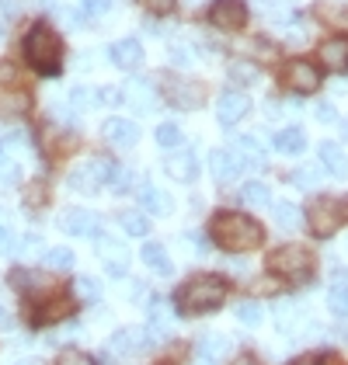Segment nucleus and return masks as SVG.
Masks as SVG:
<instances>
[{
    "label": "nucleus",
    "mask_w": 348,
    "mask_h": 365,
    "mask_svg": "<svg viewBox=\"0 0 348 365\" xmlns=\"http://www.w3.org/2000/svg\"><path fill=\"white\" fill-rule=\"evenodd\" d=\"M213 240L227 251H251L265 240V230L244 212H220L213 220Z\"/></svg>",
    "instance_id": "nucleus-1"
},
{
    "label": "nucleus",
    "mask_w": 348,
    "mask_h": 365,
    "mask_svg": "<svg viewBox=\"0 0 348 365\" xmlns=\"http://www.w3.org/2000/svg\"><path fill=\"white\" fill-rule=\"evenodd\" d=\"M192 240H195V251H199V254L209 251V240H205L203 233H192Z\"/></svg>",
    "instance_id": "nucleus-52"
},
{
    "label": "nucleus",
    "mask_w": 348,
    "mask_h": 365,
    "mask_svg": "<svg viewBox=\"0 0 348 365\" xmlns=\"http://www.w3.org/2000/svg\"><path fill=\"white\" fill-rule=\"evenodd\" d=\"M118 223H122V230H126L129 237H143L146 230H150V220H146L143 212H136V209L122 212V216H118Z\"/></svg>",
    "instance_id": "nucleus-31"
},
{
    "label": "nucleus",
    "mask_w": 348,
    "mask_h": 365,
    "mask_svg": "<svg viewBox=\"0 0 348 365\" xmlns=\"http://www.w3.org/2000/svg\"><path fill=\"white\" fill-rule=\"evenodd\" d=\"M94 247H98V257L105 261V272H108L112 279H122L126 268H129V251H126V244H122V240H112V237H98Z\"/></svg>",
    "instance_id": "nucleus-8"
},
{
    "label": "nucleus",
    "mask_w": 348,
    "mask_h": 365,
    "mask_svg": "<svg viewBox=\"0 0 348 365\" xmlns=\"http://www.w3.org/2000/svg\"><path fill=\"white\" fill-rule=\"evenodd\" d=\"M140 4H143V7L150 11V14H171V11H174V4H178V0H140Z\"/></svg>",
    "instance_id": "nucleus-46"
},
{
    "label": "nucleus",
    "mask_w": 348,
    "mask_h": 365,
    "mask_svg": "<svg viewBox=\"0 0 348 365\" xmlns=\"http://www.w3.org/2000/svg\"><path fill=\"white\" fill-rule=\"evenodd\" d=\"M240 198H244L247 205H268V202H272V192H268L265 181H247V185L240 188Z\"/></svg>",
    "instance_id": "nucleus-30"
},
{
    "label": "nucleus",
    "mask_w": 348,
    "mask_h": 365,
    "mask_svg": "<svg viewBox=\"0 0 348 365\" xmlns=\"http://www.w3.org/2000/svg\"><path fill=\"white\" fill-rule=\"evenodd\" d=\"M314 115H317L320 122H338V108H334V105H327V101H320L317 108H314Z\"/></svg>",
    "instance_id": "nucleus-49"
},
{
    "label": "nucleus",
    "mask_w": 348,
    "mask_h": 365,
    "mask_svg": "<svg viewBox=\"0 0 348 365\" xmlns=\"http://www.w3.org/2000/svg\"><path fill=\"white\" fill-rule=\"evenodd\" d=\"M39 198H46V188H39V181H35V188H31V192H29V202H31V205H35Z\"/></svg>",
    "instance_id": "nucleus-54"
},
{
    "label": "nucleus",
    "mask_w": 348,
    "mask_h": 365,
    "mask_svg": "<svg viewBox=\"0 0 348 365\" xmlns=\"http://www.w3.org/2000/svg\"><path fill=\"white\" fill-rule=\"evenodd\" d=\"M0 38H4V21H0Z\"/></svg>",
    "instance_id": "nucleus-58"
},
{
    "label": "nucleus",
    "mask_w": 348,
    "mask_h": 365,
    "mask_svg": "<svg viewBox=\"0 0 348 365\" xmlns=\"http://www.w3.org/2000/svg\"><path fill=\"white\" fill-rule=\"evenodd\" d=\"M168 53H171V63H174V66H192V53H188L185 46H171Z\"/></svg>",
    "instance_id": "nucleus-48"
},
{
    "label": "nucleus",
    "mask_w": 348,
    "mask_h": 365,
    "mask_svg": "<svg viewBox=\"0 0 348 365\" xmlns=\"http://www.w3.org/2000/svg\"><path fill=\"white\" fill-rule=\"evenodd\" d=\"M168 98H171V105H178V108H199L203 87L192 84V81H171L168 84Z\"/></svg>",
    "instance_id": "nucleus-21"
},
{
    "label": "nucleus",
    "mask_w": 348,
    "mask_h": 365,
    "mask_svg": "<svg viewBox=\"0 0 348 365\" xmlns=\"http://www.w3.org/2000/svg\"><path fill=\"white\" fill-rule=\"evenodd\" d=\"M143 264L153 272V275H171L174 272L171 257H168V251H164L160 244H146L143 247Z\"/></svg>",
    "instance_id": "nucleus-25"
},
{
    "label": "nucleus",
    "mask_w": 348,
    "mask_h": 365,
    "mask_svg": "<svg viewBox=\"0 0 348 365\" xmlns=\"http://www.w3.org/2000/svg\"><path fill=\"white\" fill-rule=\"evenodd\" d=\"M233 365H261V362L255 359V355H237V359H233Z\"/></svg>",
    "instance_id": "nucleus-55"
},
{
    "label": "nucleus",
    "mask_w": 348,
    "mask_h": 365,
    "mask_svg": "<svg viewBox=\"0 0 348 365\" xmlns=\"http://www.w3.org/2000/svg\"><path fill=\"white\" fill-rule=\"evenodd\" d=\"M140 205H143V212H153V216H171L174 212L171 195H164V192H160L157 185H150V181L140 185Z\"/></svg>",
    "instance_id": "nucleus-17"
},
{
    "label": "nucleus",
    "mask_w": 348,
    "mask_h": 365,
    "mask_svg": "<svg viewBox=\"0 0 348 365\" xmlns=\"http://www.w3.org/2000/svg\"><path fill=\"white\" fill-rule=\"evenodd\" d=\"M317 157H320V168L327 170L331 178H348V157H345L342 146H334V143H320Z\"/></svg>",
    "instance_id": "nucleus-19"
},
{
    "label": "nucleus",
    "mask_w": 348,
    "mask_h": 365,
    "mask_svg": "<svg viewBox=\"0 0 348 365\" xmlns=\"http://www.w3.org/2000/svg\"><path fill=\"white\" fill-rule=\"evenodd\" d=\"M94 98H98V105H122V91L118 87H101Z\"/></svg>",
    "instance_id": "nucleus-45"
},
{
    "label": "nucleus",
    "mask_w": 348,
    "mask_h": 365,
    "mask_svg": "<svg viewBox=\"0 0 348 365\" xmlns=\"http://www.w3.org/2000/svg\"><path fill=\"white\" fill-rule=\"evenodd\" d=\"M292 365H320V355H303V359H296Z\"/></svg>",
    "instance_id": "nucleus-56"
},
{
    "label": "nucleus",
    "mask_w": 348,
    "mask_h": 365,
    "mask_svg": "<svg viewBox=\"0 0 348 365\" xmlns=\"http://www.w3.org/2000/svg\"><path fill=\"white\" fill-rule=\"evenodd\" d=\"M56 365H94V359L87 351H81V348H66V351H59Z\"/></svg>",
    "instance_id": "nucleus-43"
},
{
    "label": "nucleus",
    "mask_w": 348,
    "mask_h": 365,
    "mask_svg": "<svg viewBox=\"0 0 348 365\" xmlns=\"http://www.w3.org/2000/svg\"><path fill=\"white\" fill-rule=\"evenodd\" d=\"M286 87L296 91V94H314L320 87V73L314 63H307V59H292L290 66H286Z\"/></svg>",
    "instance_id": "nucleus-9"
},
{
    "label": "nucleus",
    "mask_w": 348,
    "mask_h": 365,
    "mask_svg": "<svg viewBox=\"0 0 348 365\" xmlns=\"http://www.w3.org/2000/svg\"><path fill=\"white\" fill-rule=\"evenodd\" d=\"M233 153L244 168H261L265 164V153H261V143L255 136H237L233 140Z\"/></svg>",
    "instance_id": "nucleus-23"
},
{
    "label": "nucleus",
    "mask_w": 348,
    "mask_h": 365,
    "mask_svg": "<svg viewBox=\"0 0 348 365\" xmlns=\"http://www.w3.org/2000/svg\"><path fill=\"white\" fill-rule=\"evenodd\" d=\"M275 327L282 331V334H303V307L300 303H292V299H282L279 307H275Z\"/></svg>",
    "instance_id": "nucleus-16"
},
{
    "label": "nucleus",
    "mask_w": 348,
    "mask_h": 365,
    "mask_svg": "<svg viewBox=\"0 0 348 365\" xmlns=\"http://www.w3.org/2000/svg\"><path fill=\"white\" fill-rule=\"evenodd\" d=\"M112 63L122 66V70H136L143 63V46L136 38H118L116 46H112Z\"/></svg>",
    "instance_id": "nucleus-20"
},
{
    "label": "nucleus",
    "mask_w": 348,
    "mask_h": 365,
    "mask_svg": "<svg viewBox=\"0 0 348 365\" xmlns=\"http://www.w3.org/2000/svg\"><path fill=\"white\" fill-rule=\"evenodd\" d=\"M63 317H70V299H66V296H56V299H49L46 307L39 309V320H42V324H56Z\"/></svg>",
    "instance_id": "nucleus-28"
},
{
    "label": "nucleus",
    "mask_w": 348,
    "mask_h": 365,
    "mask_svg": "<svg viewBox=\"0 0 348 365\" xmlns=\"http://www.w3.org/2000/svg\"><path fill=\"white\" fill-rule=\"evenodd\" d=\"M261 317H265L261 303H255V299H244V303H237V320H240L244 327H258Z\"/></svg>",
    "instance_id": "nucleus-32"
},
{
    "label": "nucleus",
    "mask_w": 348,
    "mask_h": 365,
    "mask_svg": "<svg viewBox=\"0 0 348 365\" xmlns=\"http://www.w3.org/2000/svg\"><path fill=\"white\" fill-rule=\"evenodd\" d=\"M143 344H150V341H146V334H140V331H116L112 341H108L112 355H118V359H129V355L143 351Z\"/></svg>",
    "instance_id": "nucleus-22"
},
{
    "label": "nucleus",
    "mask_w": 348,
    "mask_h": 365,
    "mask_svg": "<svg viewBox=\"0 0 348 365\" xmlns=\"http://www.w3.org/2000/svg\"><path fill=\"white\" fill-rule=\"evenodd\" d=\"M230 81L233 84H255V81H258V66L237 59V63H230Z\"/></svg>",
    "instance_id": "nucleus-34"
},
{
    "label": "nucleus",
    "mask_w": 348,
    "mask_h": 365,
    "mask_svg": "<svg viewBox=\"0 0 348 365\" xmlns=\"http://www.w3.org/2000/svg\"><path fill=\"white\" fill-rule=\"evenodd\" d=\"M303 143H307L303 129L290 125V129H282V133L275 136V150H282V153H300V150H303Z\"/></svg>",
    "instance_id": "nucleus-26"
},
{
    "label": "nucleus",
    "mask_w": 348,
    "mask_h": 365,
    "mask_svg": "<svg viewBox=\"0 0 348 365\" xmlns=\"http://www.w3.org/2000/svg\"><path fill=\"white\" fill-rule=\"evenodd\" d=\"M25 108H29V98H25V94H14V98L4 94V98H0V115H21Z\"/></svg>",
    "instance_id": "nucleus-40"
},
{
    "label": "nucleus",
    "mask_w": 348,
    "mask_h": 365,
    "mask_svg": "<svg viewBox=\"0 0 348 365\" xmlns=\"http://www.w3.org/2000/svg\"><path fill=\"white\" fill-rule=\"evenodd\" d=\"M275 223L282 230H296L300 226V209L292 202H275Z\"/></svg>",
    "instance_id": "nucleus-33"
},
{
    "label": "nucleus",
    "mask_w": 348,
    "mask_h": 365,
    "mask_svg": "<svg viewBox=\"0 0 348 365\" xmlns=\"http://www.w3.org/2000/svg\"><path fill=\"white\" fill-rule=\"evenodd\" d=\"M157 143L168 146V150H171V146H181V129H178L174 122H164V125L157 129Z\"/></svg>",
    "instance_id": "nucleus-42"
},
{
    "label": "nucleus",
    "mask_w": 348,
    "mask_h": 365,
    "mask_svg": "<svg viewBox=\"0 0 348 365\" xmlns=\"http://www.w3.org/2000/svg\"><path fill=\"white\" fill-rule=\"evenodd\" d=\"M39 247H42V237H39V233H25V237H21V244H18V251L21 254H35Z\"/></svg>",
    "instance_id": "nucleus-47"
},
{
    "label": "nucleus",
    "mask_w": 348,
    "mask_h": 365,
    "mask_svg": "<svg viewBox=\"0 0 348 365\" xmlns=\"http://www.w3.org/2000/svg\"><path fill=\"white\" fill-rule=\"evenodd\" d=\"M91 98H94V91H87V87H73L66 101H70V108H73V112H87V108L94 105Z\"/></svg>",
    "instance_id": "nucleus-41"
},
{
    "label": "nucleus",
    "mask_w": 348,
    "mask_h": 365,
    "mask_svg": "<svg viewBox=\"0 0 348 365\" xmlns=\"http://www.w3.org/2000/svg\"><path fill=\"white\" fill-rule=\"evenodd\" d=\"M108 185H112V192H118V195L129 192V188H133V170L129 168H112L108 170Z\"/></svg>",
    "instance_id": "nucleus-39"
},
{
    "label": "nucleus",
    "mask_w": 348,
    "mask_h": 365,
    "mask_svg": "<svg viewBox=\"0 0 348 365\" xmlns=\"http://www.w3.org/2000/svg\"><path fill=\"white\" fill-rule=\"evenodd\" d=\"M21 178V164L11 157V153H4L0 150V181H7V185H14Z\"/></svg>",
    "instance_id": "nucleus-38"
},
{
    "label": "nucleus",
    "mask_w": 348,
    "mask_h": 365,
    "mask_svg": "<svg viewBox=\"0 0 348 365\" xmlns=\"http://www.w3.org/2000/svg\"><path fill=\"white\" fill-rule=\"evenodd\" d=\"M247 112H251V101H247V94H240V91H223L220 101H216V118H220L223 125H237Z\"/></svg>",
    "instance_id": "nucleus-12"
},
{
    "label": "nucleus",
    "mask_w": 348,
    "mask_h": 365,
    "mask_svg": "<svg viewBox=\"0 0 348 365\" xmlns=\"http://www.w3.org/2000/svg\"><path fill=\"white\" fill-rule=\"evenodd\" d=\"M223 296H227V285L216 275H195L178 289V309L188 313V317H199L209 309L223 307Z\"/></svg>",
    "instance_id": "nucleus-2"
},
{
    "label": "nucleus",
    "mask_w": 348,
    "mask_h": 365,
    "mask_svg": "<svg viewBox=\"0 0 348 365\" xmlns=\"http://www.w3.org/2000/svg\"><path fill=\"white\" fill-rule=\"evenodd\" d=\"M268 268L275 275H282V279L303 282V279H310V254L303 251V247H296V244H286V247L268 254Z\"/></svg>",
    "instance_id": "nucleus-4"
},
{
    "label": "nucleus",
    "mask_w": 348,
    "mask_h": 365,
    "mask_svg": "<svg viewBox=\"0 0 348 365\" xmlns=\"http://www.w3.org/2000/svg\"><path fill=\"white\" fill-rule=\"evenodd\" d=\"M25 56H29V63L39 70V73L56 77L59 63H63V46H59V35L49 29V25H35V29L25 35Z\"/></svg>",
    "instance_id": "nucleus-3"
},
{
    "label": "nucleus",
    "mask_w": 348,
    "mask_h": 365,
    "mask_svg": "<svg viewBox=\"0 0 348 365\" xmlns=\"http://www.w3.org/2000/svg\"><path fill=\"white\" fill-rule=\"evenodd\" d=\"M105 140L112 143V146H136L140 143V129H136V122H129V118H108L105 122Z\"/></svg>",
    "instance_id": "nucleus-14"
},
{
    "label": "nucleus",
    "mask_w": 348,
    "mask_h": 365,
    "mask_svg": "<svg viewBox=\"0 0 348 365\" xmlns=\"http://www.w3.org/2000/svg\"><path fill=\"white\" fill-rule=\"evenodd\" d=\"M310 230L317 233V237H331L338 226L345 223V202L342 198H317L314 205H310Z\"/></svg>",
    "instance_id": "nucleus-5"
},
{
    "label": "nucleus",
    "mask_w": 348,
    "mask_h": 365,
    "mask_svg": "<svg viewBox=\"0 0 348 365\" xmlns=\"http://www.w3.org/2000/svg\"><path fill=\"white\" fill-rule=\"evenodd\" d=\"M258 7H261V14L268 18V21H279V25H286L292 18V11L286 7V4H275V0H258Z\"/></svg>",
    "instance_id": "nucleus-35"
},
{
    "label": "nucleus",
    "mask_w": 348,
    "mask_h": 365,
    "mask_svg": "<svg viewBox=\"0 0 348 365\" xmlns=\"http://www.w3.org/2000/svg\"><path fill=\"white\" fill-rule=\"evenodd\" d=\"M46 264L56 268V272H70L73 268V251L70 247H53V251H46Z\"/></svg>",
    "instance_id": "nucleus-36"
},
{
    "label": "nucleus",
    "mask_w": 348,
    "mask_h": 365,
    "mask_svg": "<svg viewBox=\"0 0 348 365\" xmlns=\"http://www.w3.org/2000/svg\"><path fill=\"white\" fill-rule=\"evenodd\" d=\"M14 327V317H11V309L0 307V331H11Z\"/></svg>",
    "instance_id": "nucleus-51"
},
{
    "label": "nucleus",
    "mask_w": 348,
    "mask_h": 365,
    "mask_svg": "<svg viewBox=\"0 0 348 365\" xmlns=\"http://www.w3.org/2000/svg\"><path fill=\"white\" fill-rule=\"evenodd\" d=\"M327 307H331V313H338V317H348V282H331Z\"/></svg>",
    "instance_id": "nucleus-29"
},
{
    "label": "nucleus",
    "mask_w": 348,
    "mask_h": 365,
    "mask_svg": "<svg viewBox=\"0 0 348 365\" xmlns=\"http://www.w3.org/2000/svg\"><path fill=\"white\" fill-rule=\"evenodd\" d=\"M7 251H11V233L0 226V254H7Z\"/></svg>",
    "instance_id": "nucleus-53"
},
{
    "label": "nucleus",
    "mask_w": 348,
    "mask_h": 365,
    "mask_svg": "<svg viewBox=\"0 0 348 365\" xmlns=\"http://www.w3.org/2000/svg\"><path fill=\"white\" fill-rule=\"evenodd\" d=\"M122 98H126V105H133L140 115H150L157 108V91H153V84L143 81V77H133V81L126 84V91H122Z\"/></svg>",
    "instance_id": "nucleus-13"
},
{
    "label": "nucleus",
    "mask_w": 348,
    "mask_h": 365,
    "mask_svg": "<svg viewBox=\"0 0 348 365\" xmlns=\"http://www.w3.org/2000/svg\"><path fill=\"white\" fill-rule=\"evenodd\" d=\"M73 296H81L84 303H98L101 299V282L91 275H77L73 279Z\"/></svg>",
    "instance_id": "nucleus-27"
},
{
    "label": "nucleus",
    "mask_w": 348,
    "mask_h": 365,
    "mask_svg": "<svg viewBox=\"0 0 348 365\" xmlns=\"http://www.w3.org/2000/svg\"><path fill=\"white\" fill-rule=\"evenodd\" d=\"M292 188H300V192H314L317 188V168H296L292 170Z\"/></svg>",
    "instance_id": "nucleus-37"
},
{
    "label": "nucleus",
    "mask_w": 348,
    "mask_h": 365,
    "mask_svg": "<svg viewBox=\"0 0 348 365\" xmlns=\"http://www.w3.org/2000/svg\"><path fill=\"white\" fill-rule=\"evenodd\" d=\"M209 170H213L216 181H237V174L244 170V164L237 160L233 150H213L209 153Z\"/></svg>",
    "instance_id": "nucleus-15"
},
{
    "label": "nucleus",
    "mask_w": 348,
    "mask_h": 365,
    "mask_svg": "<svg viewBox=\"0 0 348 365\" xmlns=\"http://www.w3.org/2000/svg\"><path fill=\"white\" fill-rule=\"evenodd\" d=\"M320 63L331 73H345L348 70V38H327L320 46Z\"/></svg>",
    "instance_id": "nucleus-18"
},
{
    "label": "nucleus",
    "mask_w": 348,
    "mask_h": 365,
    "mask_svg": "<svg viewBox=\"0 0 348 365\" xmlns=\"http://www.w3.org/2000/svg\"><path fill=\"white\" fill-rule=\"evenodd\" d=\"M342 140H348V118L342 122Z\"/></svg>",
    "instance_id": "nucleus-57"
},
{
    "label": "nucleus",
    "mask_w": 348,
    "mask_h": 365,
    "mask_svg": "<svg viewBox=\"0 0 348 365\" xmlns=\"http://www.w3.org/2000/svg\"><path fill=\"white\" fill-rule=\"evenodd\" d=\"M164 174H168L171 181L188 185V181H195V174H199V157H195L192 150H178L171 157H164Z\"/></svg>",
    "instance_id": "nucleus-11"
},
{
    "label": "nucleus",
    "mask_w": 348,
    "mask_h": 365,
    "mask_svg": "<svg viewBox=\"0 0 348 365\" xmlns=\"http://www.w3.org/2000/svg\"><path fill=\"white\" fill-rule=\"evenodd\" d=\"M108 164H101V160H91V164H81V168L70 170V188L73 192H84V195H94L105 181H108Z\"/></svg>",
    "instance_id": "nucleus-6"
},
{
    "label": "nucleus",
    "mask_w": 348,
    "mask_h": 365,
    "mask_svg": "<svg viewBox=\"0 0 348 365\" xmlns=\"http://www.w3.org/2000/svg\"><path fill=\"white\" fill-rule=\"evenodd\" d=\"M209 18H213L216 29L240 31L247 25V7H244V0H216L213 11H209Z\"/></svg>",
    "instance_id": "nucleus-7"
},
{
    "label": "nucleus",
    "mask_w": 348,
    "mask_h": 365,
    "mask_svg": "<svg viewBox=\"0 0 348 365\" xmlns=\"http://www.w3.org/2000/svg\"><path fill=\"white\" fill-rule=\"evenodd\" d=\"M59 230L70 233V237H98V216L87 212V209H63Z\"/></svg>",
    "instance_id": "nucleus-10"
},
{
    "label": "nucleus",
    "mask_w": 348,
    "mask_h": 365,
    "mask_svg": "<svg viewBox=\"0 0 348 365\" xmlns=\"http://www.w3.org/2000/svg\"><path fill=\"white\" fill-rule=\"evenodd\" d=\"M18 66L14 63H7V59H0V87H7V84H18Z\"/></svg>",
    "instance_id": "nucleus-44"
},
{
    "label": "nucleus",
    "mask_w": 348,
    "mask_h": 365,
    "mask_svg": "<svg viewBox=\"0 0 348 365\" xmlns=\"http://www.w3.org/2000/svg\"><path fill=\"white\" fill-rule=\"evenodd\" d=\"M84 7L91 14H105V11L112 7V0H84Z\"/></svg>",
    "instance_id": "nucleus-50"
},
{
    "label": "nucleus",
    "mask_w": 348,
    "mask_h": 365,
    "mask_svg": "<svg viewBox=\"0 0 348 365\" xmlns=\"http://www.w3.org/2000/svg\"><path fill=\"white\" fill-rule=\"evenodd\" d=\"M230 351V337L227 334H205L199 341V359L203 362H216V359H223Z\"/></svg>",
    "instance_id": "nucleus-24"
}]
</instances>
